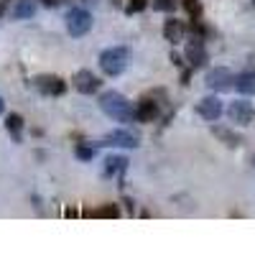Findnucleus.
Returning a JSON list of instances; mask_svg holds the SVG:
<instances>
[{
    "label": "nucleus",
    "mask_w": 255,
    "mask_h": 255,
    "mask_svg": "<svg viewBox=\"0 0 255 255\" xmlns=\"http://www.w3.org/2000/svg\"><path fill=\"white\" fill-rule=\"evenodd\" d=\"M184 36H186V23H184V20H179V18L163 20V38L168 41V44H174V46L181 44Z\"/></svg>",
    "instance_id": "nucleus-12"
},
{
    "label": "nucleus",
    "mask_w": 255,
    "mask_h": 255,
    "mask_svg": "<svg viewBox=\"0 0 255 255\" xmlns=\"http://www.w3.org/2000/svg\"><path fill=\"white\" fill-rule=\"evenodd\" d=\"M100 67L108 77H120L130 67V49L128 46H113L100 54Z\"/></svg>",
    "instance_id": "nucleus-2"
},
{
    "label": "nucleus",
    "mask_w": 255,
    "mask_h": 255,
    "mask_svg": "<svg viewBox=\"0 0 255 255\" xmlns=\"http://www.w3.org/2000/svg\"><path fill=\"white\" fill-rule=\"evenodd\" d=\"M10 15H13V20H28L36 15V3L33 0H15Z\"/></svg>",
    "instance_id": "nucleus-17"
},
{
    "label": "nucleus",
    "mask_w": 255,
    "mask_h": 255,
    "mask_svg": "<svg viewBox=\"0 0 255 255\" xmlns=\"http://www.w3.org/2000/svg\"><path fill=\"white\" fill-rule=\"evenodd\" d=\"M100 110L113 118L115 123H133L135 120V105L128 100L125 95L115 92V90H108L105 95H100Z\"/></svg>",
    "instance_id": "nucleus-1"
},
{
    "label": "nucleus",
    "mask_w": 255,
    "mask_h": 255,
    "mask_svg": "<svg viewBox=\"0 0 255 255\" xmlns=\"http://www.w3.org/2000/svg\"><path fill=\"white\" fill-rule=\"evenodd\" d=\"M189 77H191V69H184L181 72V84H189Z\"/></svg>",
    "instance_id": "nucleus-25"
},
{
    "label": "nucleus",
    "mask_w": 255,
    "mask_h": 255,
    "mask_svg": "<svg viewBox=\"0 0 255 255\" xmlns=\"http://www.w3.org/2000/svg\"><path fill=\"white\" fill-rule=\"evenodd\" d=\"M235 90L243 97H255V69H245L235 74Z\"/></svg>",
    "instance_id": "nucleus-14"
},
{
    "label": "nucleus",
    "mask_w": 255,
    "mask_h": 255,
    "mask_svg": "<svg viewBox=\"0 0 255 255\" xmlns=\"http://www.w3.org/2000/svg\"><path fill=\"white\" fill-rule=\"evenodd\" d=\"M181 8L186 10V15H189L191 20L202 18V13H204V5H202V0H181Z\"/></svg>",
    "instance_id": "nucleus-19"
},
{
    "label": "nucleus",
    "mask_w": 255,
    "mask_h": 255,
    "mask_svg": "<svg viewBox=\"0 0 255 255\" xmlns=\"http://www.w3.org/2000/svg\"><path fill=\"white\" fill-rule=\"evenodd\" d=\"M222 113H225V105L217 95H207L197 102V115L207 123H217L222 118Z\"/></svg>",
    "instance_id": "nucleus-9"
},
{
    "label": "nucleus",
    "mask_w": 255,
    "mask_h": 255,
    "mask_svg": "<svg viewBox=\"0 0 255 255\" xmlns=\"http://www.w3.org/2000/svg\"><path fill=\"white\" fill-rule=\"evenodd\" d=\"M212 133H215V138H220L227 148H240L243 145V135L230 130V128H222V125H212Z\"/></svg>",
    "instance_id": "nucleus-15"
},
{
    "label": "nucleus",
    "mask_w": 255,
    "mask_h": 255,
    "mask_svg": "<svg viewBox=\"0 0 255 255\" xmlns=\"http://www.w3.org/2000/svg\"><path fill=\"white\" fill-rule=\"evenodd\" d=\"M128 171V158L125 156H105V166H102V176L105 179H115L123 176Z\"/></svg>",
    "instance_id": "nucleus-13"
},
{
    "label": "nucleus",
    "mask_w": 255,
    "mask_h": 255,
    "mask_svg": "<svg viewBox=\"0 0 255 255\" xmlns=\"http://www.w3.org/2000/svg\"><path fill=\"white\" fill-rule=\"evenodd\" d=\"M207 87L212 92H230V90H235V74H232L227 67H215V69H209L207 77Z\"/></svg>",
    "instance_id": "nucleus-6"
},
{
    "label": "nucleus",
    "mask_w": 255,
    "mask_h": 255,
    "mask_svg": "<svg viewBox=\"0 0 255 255\" xmlns=\"http://www.w3.org/2000/svg\"><path fill=\"white\" fill-rule=\"evenodd\" d=\"M227 118L235 123V125H250L255 120V108L248 97H240V100H232L227 105Z\"/></svg>",
    "instance_id": "nucleus-7"
},
{
    "label": "nucleus",
    "mask_w": 255,
    "mask_h": 255,
    "mask_svg": "<svg viewBox=\"0 0 255 255\" xmlns=\"http://www.w3.org/2000/svg\"><path fill=\"white\" fill-rule=\"evenodd\" d=\"M184 59L189 61V67H191V69H202V67H207L209 54H207V46H204V38H202V36H194V33H191V36L186 38Z\"/></svg>",
    "instance_id": "nucleus-5"
},
{
    "label": "nucleus",
    "mask_w": 255,
    "mask_h": 255,
    "mask_svg": "<svg viewBox=\"0 0 255 255\" xmlns=\"http://www.w3.org/2000/svg\"><path fill=\"white\" fill-rule=\"evenodd\" d=\"M64 23H67V31H69L72 38H82L84 33L92 31V13L84 10V8H69Z\"/></svg>",
    "instance_id": "nucleus-3"
},
{
    "label": "nucleus",
    "mask_w": 255,
    "mask_h": 255,
    "mask_svg": "<svg viewBox=\"0 0 255 255\" xmlns=\"http://www.w3.org/2000/svg\"><path fill=\"white\" fill-rule=\"evenodd\" d=\"M95 145H108V148H138L140 145V135L135 130H130V128H118V130H110L108 135H105L100 143Z\"/></svg>",
    "instance_id": "nucleus-4"
},
{
    "label": "nucleus",
    "mask_w": 255,
    "mask_h": 255,
    "mask_svg": "<svg viewBox=\"0 0 255 255\" xmlns=\"http://www.w3.org/2000/svg\"><path fill=\"white\" fill-rule=\"evenodd\" d=\"M145 5H148V0H130L128 3V13H140V10H145Z\"/></svg>",
    "instance_id": "nucleus-22"
},
{
    "label": "nucleus",
    "mask_w": 255,
    "mask_h": 255,
    "mask_svg": "<svg viewBox=\"0 0 255 255\" xmlns=\"http://www.w3.org/2000/svg\"><path fill=\"white\" fill-rule=\"evenodd\" d=\"M5 8H8V0H0V15L5 13Z\"/></svg>",
    "instance_id": "nucleus-26"
},
{
    "label": "nucleus",
    "mask_w": 255,
    "mask_h": 255,
    "mask_svg": "<svg viewBox=\"0 0 255 255\" xmlns=\"http://www.w3.org/2000/svg\"><path fill=\"white\" fill-rule=\"evenodd\" d=\"M74 156L79 158V161H92L95 158V143H77L74 145Z\"/></svg>",
    "instance_id": "nucleus-20"
},
{
    "label": "nucleus",
    "mask_w": 255,
    "mask_h": 255,
    "mask_svg": "<svg viewBox=\"0 0 255 255\" xmlns=\"http://www.w3.org/2000/svg\"><path fill=\"white\" fill-rule=\"evenodd\" d=\"M253 166H255V158H253Z\"/></svg>",
    "instance_id": "nucleus-28"
},
{
    "label": "nucleus",
    "mask_w": 255,
    "mask_h": 255,
    "mask_svg": "<svg viewBox=\"0 0 255 255\" xmlns=\"http://www.w3.org/2000/svg\"><path fill=\"white\" fill-rule=\"evenodd\" d=\"M5 128H8V133H10L13 143H20V140H23V128H26V123H23V118H20L18 113H10V115L5 118Z\"/></svg>",
    "instance_id": "nucleus-16"
},
{
    "label": "nucleus",
    "mask_w": 255,
    "mask_h": 255,
    "mask_svg": "<svg viewBox=\"0 0 255 255\" xmlns=\"http://www.w3.org/2000/svg\"><path fill=\"white\" fill-rule=\"evenodd\" d=\"M72 87H74L79 95H95V92L102 87V82H100V77L92 74L90 69H79V72H74V77H72Z\"/></svg>",
    "instance_id": "nucleus-10"
},
{
    "label": "nucleus",
    "mask_w": 255,
    "mask_h": 255,
    "mask_svg": "<svg viewBox=\"0 0 255 255\" xmlns=\"http://www.w3.org/2000/svg\"><path fill=\"white\" fill-rule=\"evenodd\" d=\"M38 3L44 5V8H59V5L64 3V0H38Z\"/></svg>",
    "instance_id": "nucleus-23"
},
{
    "label": "nucleus",
    "mask_w": 255,
    "mask_h": 255,
    "mask_svg": "<svg viewBox=\"0 0 255 255\" xmlns=\"http://www.w3.org/2000/svg\"><path fill=\"white\" fill-rule=\"evenodd\" d=\"M3 110H5V102H3V97H0V115H3Z\"/></svg>",
    "instance_id": "nucleus-27"
},
{
    "label": "nucleus",
    "mask_w": 255,
    "mask_h": 255,
    "mask_svg": "<svg viewBox=\"0 0 255 255\" xmlns=\"http://www.w3.org/2000/svg\"><path fill=\"white\" fill-rule=\"evenodd\" d=\"M33 87L41 92V95H49V97H61L67 92V82L56 74H38L33 77Z\"/></svg>",
    "instance_id": "nucleus-8"
},
{
    "label": "nucleus",
    "mask_w": 255,
    "mask_h": 255,
    "mask_svg": "<svg viewBox=\"0 0 255 255\" xmlns=\"http://www.w3.org/2000/svg\"><path fill=\"white\" fill-rule=\"evenodd\" d=\"M171 61L176 64V67H184V56H181V54H176V51L171 54Z\"/></svg>",
    "instance_id": "nucleus-24"
},
{
    "label": "nucleus",
    "mask_w": 255,
    "mask_h": 255,
    "mask_svg": "<svg viewBox=\"0 0 255 255\" xmlns=\"http://www.w3.org/2000/svg\"><path fill=\"white\" fill-rule=\"evenodd\" d=\"M253 5H255V0H253Z\"/></svg>",
    "instance_id": "nucleus-29"
},
{
    "label": "nucleus",
    "mask_w": 255,
    "mask_h": 255,
    "mask_svg": "<svg viewBox=\"0 0 255 255\" xmlns=\"http://www.w3.org/2000/svg\"><path fill=\"white\" fill-rule=\"evenodd\" d=\"M176 0H153V10H158V13H171V10H176Z\"/></svg>",
    "instance_id": "nucleus-21"
},
{
    "label": "nucleus",
    "mask_w": 255,
    "mask_h": 255,
    "mask_svg": "<svg viewBox=\"0 0 255 255\" xmlns=\"http://www.w3.org/2000/svg\"><path fill=\"white\" fill-rule=\"evenodd\" d=\"M84 217H105V220H118L120 209L115 204H105L100 209H84Z\"/></svg>",
    "instance_id": "nucleus-18"
},
{
    "label": "nucleus",
    "mask_w": 255,
    "mask_h": 255,
    "mask_svg": "<svg viewBox=\"0 0 255 255\" xmlns=\"http://www.w3.org/2000/svg\"><path fill=\"white\" fill-rule=\"evenodd\" d=\"M161 115V105L153 97H140L135 105V120L138 123H153Z\"/></svg>",
    "instance_id": "nucleus-11"
}]
</instances>
